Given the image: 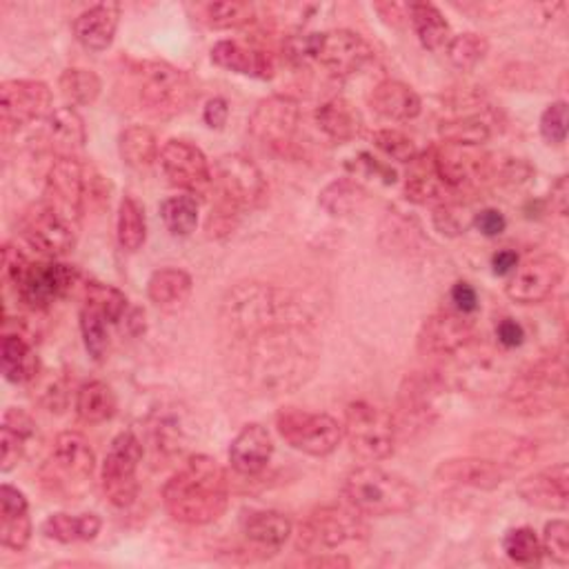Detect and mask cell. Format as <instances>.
<instances>
[{
	"mask_svg": "<svg viewBox=\"0 0 569 569\" xmlns=\"http://www.w3.org/2000/svg\"><path fill=\"white\" fill-rule=\"evenodd\" d=\"M227 358L245 381L263 394H282L305 386L319 347L301 301L274 284L243 282L227 292L221 308Z\"/></svg>",
	"mask_w": 569,
	"mask_h": 569,
	"instance_id": "obj_1",
	"label": "cell"
},
{
	"mask_svg": "<svg viewBox=\"0 0 569 569\" xmlns=\"http://www.w3.org/2000/svg\"><path fill=\"white\" fill-rule=\"evenodd\" d=\"M163 503L169 516L178 523H214L230 505L227 471L212 456H192L165 483Z\"/></svg>",
	"mask_w": 569,
	"mask_h": 569,
	"instance_id": "obj_2",
	"label": "cell"
},
{
	"mask_svg": "<svg viewBox=\"0 0 569 569\" xmlns=\"http://www.w3.org/2000/svg\"><path fill=\"white\" fill-rule=\"evenodd\" d=\"M214 189L219 194L216 208L210 216V234L221 236L232 232L241 212L258 208L267 197L263 171L243 154H225L212 169Z\"/></svg>",
	"mask_w": 569,
	"mask_h": 569,
	"instance_id": "obj_3",
	"label": "cell"
},
{
	"mask_svg": "<svg viewBox=\"0 0 569 569\" xmlns=\"http://www.w3.org/2000/svg\"><path fill=\"white\" fill-rule=\"evenodd\" d=\"M343 497L362 516H399L419 503V490L399 473L381 467H358L343 481Z\"/></svg>",
	"mask_w": 569,
	"mask_h": 569,
	"instance_id": "obj_4",
	"label": "cell"
},
{
	"mask_svg": "<svg viewBox=\"0 0 569 569\" xmlns=\"http://www.w3.org/2000/svg\"><path fill=\"white\" fill-rule=\"evenodd\" d=\"M136 91L143 112L160 121L180 116L199 99L194 78L163 60L136 65Z\"/></svg>",
	"mask_w": 569,
	"mask_h": 569,
	"instance_id": "obj_5",
	"label": "cell"
},
{
	"mask_svg": "<svg viewBox=\"0 0 569 569\" xmlns=\"http://www.w3.org/2000/svg\"><path fill=\"white\" fill-rule=\"evenodd\" d=\"M97 469V456L89 440L78 432L56 436L47 460L41 467V483L58 501H71L85 494Z\"/></svg>",
	"mask_w": 569,
	"mask_h": 569,
	"instance_id": "obj_6",
	"label": "cell"
},
{
	"mask_svg": "<svg viewBox=\"0 0 569 569\" xmlns=\"http://www.w3.org/2000/svg\"><path fill=\"white\" fill-rule=\"evenodd\" d=\"M567 394V369L562 354H549L529 365L516 376L510 390L507 403L516 414L540 416L554 412L565 403Z\"/></svg>",
	"mask_w": 569,
	"mask_h": 569,
	"instance_id": "obj_7",
	"label": "cell"
},
{
	"mask_svg": "<svg viewBox=\"0 0 569 569\" xmlns=\"http://www.w3.org/2000/svg\"><path fill=\"white\" fill-rule=\"evenodd\" d=\"M290 56L299 60H316L336 76H349L371 60L373 49L360 34L349 30H334L292 41Z\"/></svg>",
	"mask_w": 569,
	"mask_h": 569,
	"instance_id": "obj_8",
	"label": "cell"
},
{
	"mask_svg": "<svg viewBox=\"0 0 569 569\" xmlns=\"http://www.w3.org/2000/svg\"><path fill=\"white\" fill-rule=\"evenodd\" d=\"M343 434L352 451L365 460H386L397 447L394 416L367 401L349 403L345 410Z\"/></svg>",
	"mask_w": 569,
	"mask_h": 569,
	"instance_id": "obj_9",
	"label": "cell"
},
{
	"mask_svg": "<svg viewBox=\"0 0 569 569\" xmlns=\"http://www.w3.org/2000/svg\"><path fill=\"white\" fill-rule=\"evenodd\" d=\"M445 381L436 371H412L403 381L397 399V434L416 436L425 432L440 412Z\"/></svg>",
	"mask_w": 569,
	"mask_h": 569,
	"instance_id": "obj_10",
	"label": "cell"
},
{
	"mask_svg": "<svg viewBox=\"0 0 569 569\" xmlns=\"http://www.w3.org/2000/svg\"><path fill=\"white\" fill-rule=\"evenodd\" d=\"M367 538L362 514L349 505L316 507L299 529L297 547L303 551H327Z\"/></svg>",
	"mask_w": 569,
	"mask_h": 569,
	"instance_id": "obj_11",
	"label": "cell"
},
{
	"mask_svg": "<svg viewBox=\"0 0 569 569\" xmlns=\"http://www.w3.org/2000/svg\"><path fill=\"white\" fill-rule=\"evenodd\" d=\"M432 169L451 192L481 187L499 176V163L492 154L481 147L454 143H440L432 152Z\"/></svg>",
	"mask_w": 569,
	"mask_h": 569,
	"instance_id": "obj_12",
	"label": "cell"
},
{
	"mask_svg": "<svg viewBox=\"0 0 569 569\" xmlns=\"http://www.w3.org/2000/svg\"><path fill=\"white\" fill-rule=\"evenodd\" d=\"M276 429L284 443L308 456H330L343 440V425L334 416L297 408L278 412Z\"/></svg>",
	"mask_w": 569,
	"mask_h": 569,
	"instance_id": "obj_13",
	"label": "cell"
},
{
	"mask_svg": "<svg viewBox=\"0 0 569 569\" xmlns=\"http://www.w3.org/2000/svg\"><path fill=\"white\" fill-rule=\"evenodd\" d=\"M141 460H143V445L136 434L123 432L112 440L105 454L101 479H103V492L114 507H130L136 501L138 497L136 471Z\"/></svg>",
	"mask_w": 569,
	"mask_h": 569,
	"instance_id": "obj_14",
	"label": "cell"
},
{
	"mask_svg": "<svg viewBox=\"0 0 569 569\" xmlns=\"http://www.w3.org/2000/svg\"><path fill=\"white\" fill-rule=\"evenodd\" d=\"M299 125L301 108L290 97H269L260 101L249 119L252 136L278 154H288L294 147Z\"/></svg>",
	"mask_w": 569,
	"mask_h": 569,
	"instance_id": "obj_15",
	"label": "cell"
},
{
	"mask_svg": "<svg viewBox=\"0 0 569 569\" xmlns=\"http://www.w3.org/2000/svg\"><path fill=\"white\" fill-rule=\"evenodd\" d=\"M52 89L41 80H5L0 85V123L3 132H16L34 121H47L54 112Z\"/></svg>",
	"mask_w": 569,
	"mask_h": 569,
	"instance_id": "obj_16",
	"label": "cell"
},
{
	"mask_svg": "<svg viewBox=\"0 0 569 569\" xmlns=\"http://www.w3.org/2000/svg\"><path fill=\"white\" fill-rule=\"evenodd\" d=\"M160 167L174 187L192 197H205L214 185L208 156L189 141H167L160 149Z\"/></svg>",
	"mask_w": 569,
	"mask_h": 569,
	"instance_id": "obj_17",
	"label": "cell"
},
{
	"mask_svg": "<svg viewBox=\"0 0 569 569\" xmlns=\"http://www.w3.org/2000/svg\"><path fill=\"white\" fill-rule=\"evenodd\" d=\"M76 284H80V274L74 267L56 260H43L30 265L23 280L16 284V294L25 308L41 312L60 297L69 294Z\"/></svg>",
	"mask_w": 569,
	"mask_h": 569,
	"instance_id": "obj_18",
	"label": "cell"
},
{
	"mask_svg": "<svg viewBox=\"0 0 569 569\" xmlns=\"http://www.w3.org/2000/svg\"><path fill=\"white\" fill-rule=\"evenodd\" d=\"M23 238L45 256H65L76 245V223L49 203L32 205L21 221Z\"/></svg>",
	"mask_w": 569,
	"mask_h": 569,
	"instance_id": "obj_19",
	"label": "cell"
},
{
	"mask_svg": "<svg viewBox=\"0 0 569 569\" xmlns=\"http://www.w3.org/2000/svg\"><path fill=\"white\" fill-rule=\"evenodd\" d=\"M477 341V325L460 312H436L425 319L416 345L423 356L449 358Z\"/></svg>",
	"mask_w": 569,
	"mask_h": 569,
	"instance_id": "obj_20",
	"label": "cell"
},
{
	"mask_svg": "<svg viewBox=\"0 0 569 569\" xmlns=\"http://www.w3.org/2000/svg\"><path fill=\"white\" fill-rule=\"evenodd\" d=\"M565 278V260L556 254H540L514 269L507 297L521 305L547 301Z\"/></svg>",
	"mask_w": 569,
	"mask_h": 569,
	"instance_id": "obj_21",
	"label": "cell"
},
{
	"mask_svg": "<svg viewBox=\"0 0 569 569\" xmlns=\"http://www.w3.org/2000/svg\"><path fill=\"white\" fill-rule=\"evenodd\" d=\"M85 192H87V167L69 156L56 158L47 171L45 203L56 208L71 223H78L87 212Z\"/></svg>",
	"mask_w": 569,
	"mask_h": 569,
	"instance_id": "obj_22",
	"label": "cell"
},
{
	"mask_svg": "<svg viewBox=\"0 0 569 569\" xmlns=\"http://www.w3.org/2000/svg\"><path fill=\"white\" fill-rule=\"evenodd\" d=\"M507 467L494 458L467 456L443 460L434 473L436 483L449 488H471V490H497L507 479Z\"/></svg>",
	"mask_w": 569,
	"mask_h": 569,
	"instance_id": "obj_23",
	"label": "cell"
},
{
	"mask_svg": "<svg viewBox=\"0 0 569 569\" xmlns=\"http://www.w3.org/2000/svg\"><path fill=\"white\" fill-rule=\"evenodd\" d=\"M518 497L538 510L565 512L569 505V469L565 462L545 467L518 483Z\"/></svg>",
	"mask_w": 569,
	"mask_h": 569,
	"instance_id": "obj_24",
	"label": "cell"
},
{
	"mask_svg": "<svg viewBox=\"0 0 569 569\" xmlns=\"http://www.w3.org/2000/svg\"><path fill=\"white\" fill-rule=\"evenodd\" d=\"M121 23V8L116 3H101L76 16L71 30L76 41L89 52H105L116 36Z\"/></svg>",
	"mask_w": 569,
	"mask_h": 569,
	"instance_id": "obj_25",
	"label": "cell"
},
{
	"mask_svg": "<svg viewBox=\"0 0 569 569\" xmlns=\"http://www.w3.org/2000/svg\"><path fill=\"white\" fill-rule=\"evenodd\" d=\"M32 538L30 505L21 490L12 486L0 488V543L8 549H25Z\"/></svg>",
	"mask_w": 569,
	"mask_h": 569,
	"instance_id": "obj_26",
	"label": "cell"
},
{
	"mask_svg": "<svg viewBox=\"0 0 569 569\" xmlns=\"http://www.w3.org/2000/svg\"><path fill=\"white\" fill-rule=\"evenodd\" d=\"M271 454H274V440L269 432L258 423L245 425L230 447L232 467L238 473H243V477H254V473L263 471Z\"/></svg>",
	"mask_w": 569,
	"mask_h": 569,
	"instance_id": "obj_27",
	"label": "cell"
},
{
	"mask_svg": "<svg viewBox=\"0 0 569 569\" xmlns=\"http://www.w3.org/2000/svg\"><path fill=\"white\" fill-rule=\"evenodd\" d=\"M369 108L390 121H412L421 114L423 103L414 87L401 80H383L371 89Z\"/></svg>",
	"mask_w": 569,
	"mask_h": 569,
	"instance_id": "obj_28",
	"label": "cell"
},
{
	"mask_svg": "<svg viewBox=\"0 0 569 569\" xmlns=\"http://www.w3.org/2000/svg\"><path fill=\"white\" fill-rule=\"evenodd\" d=\"M212 60L214 65L227 71L249 76V78H260V80H269L276 71V65L267 52L256 47H245L236 41L216 43L212 47Z\"/></svg>",
	"mask_w": 569,
	"mask_h": 569,
	"instance_id": "obj_29",
	"label": "cell"
},
{
	"mask_svg": "<svg viewBox=\"0 0 569 569\" xmlns=\"http://www.w3.org/2000/svg\"><path fill=\"white\" fill-rule=\"evenodd\" d=\"M45 132H47L49 145L58 154V158H63V156L76 158V152H80L87 143L85 121L74 108L54 110L45 121Z\"/></svg>",
	"mask_w": 569,
	"mask_h": 569,
	"instance_id": "obj_30",
	"label": "cell"
},
{
	"mask_svg": "<svg viewBox=\"0 0 569 569\" xmlns=\"http://www.w3.org/2000/svg\"><path fill=\"white\" fill-rule=\"evenodd\" d=\"M314 119H316L319 130L336 143H349L356 136H360V132H362L360 112L345 99H332V101L323 103L316 110Z\"/></svg>",
	"mask_w": 569,
	"mask_h": 569,
	"instance_id": "obj_31",
	"label": "cell"
},
{
	"mask_svg": "<svg viewBox=\"0 0 569 569\" xmlns=\"http://www.w3.org/2000/svg\"><path fill=\"white\" fill-rule=\"evenodd\" d=\"M0 362H3V373L10 383L23 386L30 383L38 373V358L21 334H5L0 341Z\"/></svg>",
	"mask_w": 569,
	"mask_h": 569,
	"instance_id": "obj_32",
	"label": "cell"
},
{
	"mask_svg": "<svg viewBox=\"0 0 569 569\" xmlns=\"http://www.w3.org/2000/svg\"><path fill=\"white\" fill-rule=\"evenodd\" d=\"M192 276L176 267H165L152 274L147 282V297L160 310H176L180 308L189 294H192Z\"/></svg>",
	"mask_w": 569,
	"mask_h": 569,
	"instance_id": "obj_33",
	"label": "cell"
},
{
	"mask_svg": "<svg viewBox=\"0 0 569 569\" xmlns=\"http://www.w3.org/2000/svg\"><path fill=\"white\" fill-rule=\"evenodd\" d=\"M76 414L87 425H99L116 414V394L103 381H89L76 392Z\"/></svg>",
	"mask_w": 569,
	"mask_h": 569,
	"instance_id": "obj_34",
	"label": "cell"
},
{
	"mask_svg": "<svg viewBox=\"0 0 569 569\" xmlns=\"http://www.w3.org/2000/svg\"><path fill=\"white\" fill-rule=\"evenodd\" d=\"M292 534V521L274 510L254 512L245 521V536L265 549H278Z\"/></svg>",
	"mask_w": 569,
	"mask_h": 569,
	"instance_id": "obj_35",
	"label": "cell"
},
{
	"mask_svg": "<svg viewBox=\"0 0 569 569\" xmlns=\"http://www.w3.org/2000/svg\"><path fill=\"white\" fill-rule=\"evenodd\" d=\"M119 149L125 165L136 171L149 169L160 158L156 134L143 125L127 127L119 138Z\"/></svg>",
	"mask_w": 569,
	"mask_h": 569,
	"instance_id": "obj_36",
	"label": "cell"
},
{
	"mask_svg": "<svg viewBox=\"0 0 569 569\" xmlns=\"http://www.w3.org/2000/svg\"><path fill=\"white\" fill-rule=\"evenodd\" d=\"M410 21L421 45L429 52L445 49L449 43V23L440 14V10L432 3H412L410 5Z\"/></svg>",
	"mask_w": 569,
	"mask_h": 569,
	"instance_id": "obj_37",
	"label": "cell"
},
{
	"mask_svg": "<svg viewBox=\"0 0 569 569\" xmlns=\"http://www.w3.org/2000/svg\"><path fill=\"white\" fill-rule=\"evenodd\" d=\"M101 518L97 514H52L43 523V534L56 543H78V540H93L101 532Z\"/></svg>",
	"mask_w": 569,
	"mask_h": 569,
	"instance_id": "obj_38",
	"label": "cell"
},
{
	"mask_svg": "<svg viewBox=\"0 0 569 569\" xmlns=\"http://www.w3.org/2000/svg\"><path fill=\"white\" fill-rule=\"evenodd\" d=\"M321 208L332 216H352L367 203V192L349 178H338L330 182L321 192Z\"/></svg>",
	"mask_w": 569,
	"mask_h": 569,
	"instance_id": "obj_39",
	"label": "cell"
},
{
	"mask_svg": "<svg viewBox=\"0 0 569 569\" xmlns=\"http://www.w3.org/2000/svg\"><path fill=\"white\" fill-rule=\"evenodd\" d=\"M199 21L212 30H236L256 21V8L238 0H223V3H203L197 8Z\"/></svg>",
	"mask_w": 569,
	"mask_h": 569,
	"instance_id": "obj_40",
	"label": "cell"
},
{
	"mask_svg": "<svg viewBox=\"0 0 569 569\" xmlns=\"http://www.w3.org/2000/svg\"><path fill=\"white\" fill-rule=\"evenodd\" d=\"M82 299H85V308L97 310L99 314H103L110 323H119L123 321V316L127 314V297L112 288V284L105 282H97L89 280L82 284Z\"/></svg>",
	"mask_w": 569,
	"mask_h": 569,
	"instance_id": "obj_41",
	"label": "cell"
},
{
	"mask_svg": "<svg viewBox=\"0 0 569 569\" xmlns=\"http://www.w3.org/2000/svg\"><path fill=\"white\" fill-rule=\"evenodd\" d=\"M119 243L125 252H138L147 238V219L143 205L134 197H125L119 205Z\"/></svg>",
	"mask_w": 569,
	"mask_h": 569,
	"instance_id": "obj_42",
	"label": "cell"
},
{
	"mask_svg": "<svg viewBox=\"0 0 569 569\" xmlns=\"http://www.w3.org/2000/svg\"><path fill=\"white\" fill-rule=\"evenodd\" d=\"M58 87L63 91V97L71 105H91V103H97V99L101 97L103 82H101L99 74H93L91 69L71 67L60 74Z\"/></svg>",
	"mask_w": 569,
	"mask_h": 569,
	"instance_id": "obj_43",
	"label": "cell"
},
{
	"mask_svg": "<svg viewBox=\"0 0 569 569\" xmlns=\"http://www.w3.org/2000/svg\"><path fill=\"white\" fill-rule=\"evenodd\" d=\"M438 134L445 143L481 147L486 141H490L492 127L481 116H454V119L440 121Z\"/></svg>",
	"mask_w": 569,
	"mask_h": 569,
	"instance_id": "obj_44",
	"label": "cell"
},
{
	"mask_svg": "<svg viewBox=\"0 0 569 569\" xmlns=\"http://www.w3.org/2000/svg\"><path fill=\"white\" fill-rule=\"evenodd\" d=\"M160 219L174 236H189L199 225V203L192 197H171L163 201Z\"/></svg>",
	"mask_w": 569,
	"mask_h": 569,
	"instance_id": "obj_45",
	"label": "cell"
},
{
	"mask_svg": "<svg viewBox=\"0 0 569 569\" xmlns=\"http://www.w3.org/2000/svg\"><path fill=\"white\" fill-rule=\"evenodd\" d=\"M488 49H490V43H488L486 36L473 34V32H465V34H458V36L449 38V43L445 47V54L456 69L469 71L486 58Z\"/></svg>",
	"mask_w": 569,
	"mask_h": 569,
	"instance_id": "obj_46",
	"label": "cell"
},
{
	"mask_svg": "<svg viewBox=\"0 0 569 569\" xmlns=\"http://www.w3.org/2000/svg\"><path fill=\"white\" fill-rule=\"evenodd\" d=\"M108 319L91 308L80 310V332L85 347L93 360H103L110 352V334H108Z\"/></svg>",
	"mask_w": 569,
	"mask_h": 569,
	"instance_id": "obj_47",
	"label": "cell"
},
{
	"mask_svg": "<svg viewBox=\"0 0 569 569\" xmlns=\"http://www.w3.org/2000/svg\"><path fill=\"white\" fill-rule=\"evenodd\" d=\"M405 192H408V199L414 201V203H421V205H445V203H451L449 194L451 189H447L440 178L434 174V169L429 174H412L408 176V182H405Z\"/></svg>",
	"mask_w": 569,
	"mask_h": 569,
	"instance_id": "obj_48",
	"label": "cell"
},
{
	"mask_svg": "<svg viewBox=\"0 0 569 569\" xmlns=\"http://www.w3.org/2000/svg\"><path fill=\"white\" fill-rule=\"evenodd\" d=\"M505 554L518 565H538L543 545L532 527H514L503 538Z\"/></svg>",
	"mask_w": 569,
	"mask_h": 569,
	"instance_id": "obj_49",
	"label": "cell"
},
{
	"mask_svg": "<svg viewBox=\"0 0 569 569\" xmlns=\"http://www.w3.org/2000/svg\"><path fill=\"white\" fill-rule=\"evenodd\" d=\"M373 145L381 149L386 156L399 160V163H414L419 158L416 143L399 132V130H381L373 134Z\"/></svg>",
	"mask_w": 569,
	"mask_h": 569,
	"instance_id": "obj_50",
	"label": "cell"
},
{
	"mask_svg": "<svg viewBox=\"0 0 569 569\" xmlns=\"http://www.w3.org/2000/svg\"><path fill=\"white\" fill-rule=\"evenodd\" d=\"M473 225V214L458 205V203H445L434 210V227L445 236H460Z\"/></svg>",
	"mask_w": 569,
	"mask_h": 569,
	"instance_id": "obj_51",
	"label": "cell"
},
{
	"mask_svg": "<svg viewBox=\"0 0 569 569\" xmlns=\"http://www.w3.org/2000/svg\"><path fill=\"white\" fill-rule=\"evenodd\" d=\"M543 551L558 565L569 562V525L562 518H556L545 525L543 534Z\"/></svg>",
	"mask_w": 569,
	"mask_h": 569,
	"instance_id": "obj_52",
	"label": "cell"
},
{
	"mask_svg": "<svg viewBox=\"0 0 569 569\" xmlns=\"http://www.w3.org/2000/svg\"><path fill=\"white\" fill-rule=\"evenodd\" d=\"M27 440L30 438H25L8 425L0 427V471L8 473L23 460Z\"/></svg>",
	"mask_w": 569,
	"mask_h": 569,
	"instance_id": "obj_53",
	"label": "cell"
},
{
	"mask_svg": "<svg viewBox=\"0 0 569 569\" xmlns=\"http://www.w3.org/2000/svg\"><path fill=\"white\" fill-rule=\"evenodd\" d=\"M540 134L551 145L565 143V138H567V103L565 101H556L543 112Z\"/></svg>",
	"mask_w": 569,
	"mask_h": 569,
	"instance_id": "obj_54",
	"label": "cell"
},
{
	"mask_svg": "<svg viewBox=\"0 0 569 569\" xmlns=\"http://www.w3.org/2000/svg\"><path fill=\"white\" fill-rule=\"evenodd\" d=\"M30 260L25 258V254L21 249H16L12 243H5L3 247V280L10 284H16L23 280L25 271L30 269Z\"/></svg>",
	"mask_w": 569,
	"mask_h": 569,
	"instance_id": "obj_55",
	"label": "cell"
},
{
	"mask_svg": "<svg viewBox=\"0 0 569 569\" xmlns=\"http://www.w3.org/2000/svg\"><path fill=\"white\" fill-rule=\"evenodd\" d=\"M473 225H477V230L483 236L494 238V236H501L505 232L507 221L499 210H483L479 214H473Z\"/></svg>",
	"mask_w": 569,
	"mask_h": 569,
	"instance_id": "obj_56",
	"label": "cell"
},
{
	"mask_svg": "<svg viewBox=\"0 0 569 569\" xmlns=\"http://www.w3.org/2000/svg\"><path fill=\"white\" fill-rule=\"evenodd\" d=\"M451 303H454L456 312L471 314V312H477V308H479V294L469 282L460 280L451 288Z\"/></svg>",
	"mask_w": 569,
	"mask_h": 569,
	"instance_id": "obj_57",
	"label": "cell"
},
{
	"mask_svg": "<svg viewBox=\"0 0 569 569\" xmlns=\"http://www.w3.org/2000/svg\"><path fill=\"white\" fill-rule=\"evenodd\" d=\"M497 336H499V343L507 349H514V347H521L523 341H525V330L521 323L512 321V319H503L497 327Z\"/></svg>",
	"mask_w": 569,
	"mask_h": 569,
	"instance_id": "obj_58",
	"label": "cell"
},
{
	"mask_svg": "<svg viewBox=\"0 0 569 569\" xmlns=\"http://www.w3.org/2000/svg\"><path fill=\"white\" fill-rule=\"evenodd\" d=\"M3 425L12 427L14 432L23 434L25 438H32L36 434V423L34 419L25 412V410H19V408H10L3 416Z\"/></svg>",
	"mask_w": 569,
	"mask_h": 569,
	"instance_id": "obj_59",
	"label": "cell"
},
{
	"mask_svg": "<svg viewBox=\"0 0 569 569\" xmlns=\"http://www.w3.org/2000/svg\"><path fill=\"white\" fill-rule=\"evenodd\" d=\"M203 119L205 123L212 127V130H221L225 127L227 119H230V105L225 99H212L208 105H205V112H203Z\"/></svg>",
	"mask_w": 569,
	"mask_h": 569,
	"instance_id": "obj_60",
	"label": "cell"
},
{
	"mask_svg": "<svg viewBox=\"0 0 569 569\" xmlns=\"http://www.w3.org/2000/svg\"><path fill=\"white\" fill-rule=\"evenodd\" d=\"M551 210L558 216H567V203H569V182L567 176H560L554 185H551Z\"/></svg>",
	"mask_w": 569,
	"mask_h": 569,
	"instance_id": "obj_61",
	"label": "cell"
},
{
	"mask_svg": "<svg viewBox=\"0 0 569 569\" xmlns=\"http://www.w3.org/2000/svg\"><path fill=\"white\" fill-rule=\"evenodd\" d=\"M373 8H376V12L381 14L388 23H394V25L403 23L405 19H410V5H401V3H378V5H373Z\"/></svg>",
	"mask_w": 569,
	"mask_h": 569,
	"instance_id": "obj_62",
	"label": "cell"
},
{
	"mask_svg": "<svg viewBox=\"0 0 569 569\" xmlns=\"http://www.w3.org/2000/svg\"><path fill=\"white\" fill-rule=\"evenodd\" d=\"M492 267H494V271H497L499 276L512 274V271L518 267V256H516V252H512V249H501V252H497L494 258H492Z\"/></svg>",
	"mask_w": 569,
	"mask_h": 569,
	"instance_id": "obj_63",
	"label": "cell"
},
{
	"mask_svg": "<svg viewBox=\"0 0 569 569\" xmlns=\"http://www.w3.org/2000/svg\"><path fill=\"white\" fill-rule=\"evenodd\" d=\"M308 565L310 567H334V569H338V567H349V558H345V556H338V554H325V556H316V558H312V560H308Z\"/></svg>",
	"mask_w": 569,
	"mask_h": 569,
	"instance_id": "obj_64",
	"label": "cell"
}]
</instances>
